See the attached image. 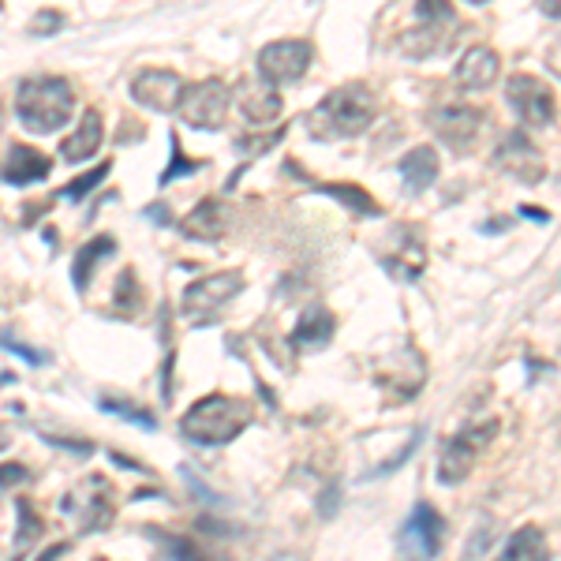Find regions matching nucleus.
Wrapping results in <instances>:
<instances>
[{
    "label": "nucleus",
    "mask_w": 561,
    "mask_h": 561,
    "mask_svg": "<svg viewBox=\"0 0 561 561\" xmlns=\"http://www.w3.org/2000/svg\"><path fill=\"white\" fill-rule=\"evenodd\" d=\"M397 173H401L404 187H409L412 195L427 192V187H434V180H438V173H442L438 150H434V147H415V150H409L401 161H397Z\"/></svg>",
    "instance_id": "aec40b11"
},
{
    "label": "nucleus",
    "mask_w": 561,
    "mask_h": 561,
    "mask_svg": "<svg viewBox=\"0 0 561 561\" xmlns=\"http://www.w3.org/2000/svg\"><path fill=\"white\" fill-rule=\"evenodd\" d=\"M180 232H184L187 240H198V243L225 240V232H229V206L214 195L203 198V203H195V210L180 221Z\"/></svg>",
    "instance_id": "2eb2a0df"
},
{
    "label": "nucleus",
    "mask_w": 561,
    "mask_h": 561,
    "mask_svg": "<svg viewBox=\"0 0 561 561\" xmlns=\"http://www.w3.org/2000/svg\"><path fill=\"white\" fill-rule=\"evenodd\" d=\"M53 173V161L45 158L42 150L34 147H23V142H12L8 147V161H4V184L12 187H31L38 184Z\"/></svg>",
    "instance_id": "f3484780"
},
{
    "label": "nucleus",
    "mask_w": 561,
    "mask_h": 561,
    "mask_svg": "<svg viewBox=\"0 0 561 561\" xmlns=\"http://www.w3.org/2000/svg\"><path fill=\"white\" fill-rule=\"evenodd\" d=\"M0 348L15 352V356H20V359H26V364H31V367H42V364H49V356H45V352L31 348V345H23V341H20V337H12V333H4V337H0Z\"/></svg>",
    "instance_id": "2f4dec72"
},
{
    "label": "nucleus",
    "mask_w": 561,
    "mask_h": 561,
    "mask_svg": "<svg viewBox=\"0 0 561 561\" xmlns=\"http://www.w3.org/2000/svg\"><path fill=\"white\" fill-rule=\"evenodd\" d=\"M184 76H176L173 68H147L131 79V102L153 108V113H176L184 102Z\"/></svg>",
    "instance_id": "ddd939ff"
},
{
    "label": "nucleus",
    "mask_w": 561,
    "mask_h": 561,
    "mask_svg": "<svg viewBox=\"0 0 561 561\" xmlns=\"http://www.w3.org/2000/svg\"><path fill=\"white\" fill-rule=\"evenodd\" d=\"M333 333H337V319H333L330 311H325L322 304H311L304 311V319H300V325H296V345L300 348H307V352H319V348H325L333 341Z\"/></svg>",
    "instance_id": "412c9836"
},
{
    "label": "nucleus",
    "mask_w": 561,
    "mask_h": 561,
    "mask_svg": "<svg viewBox=\"0 0 561 561\" xmlns=\"http://www.w3.org/2000/svg\"><path fill=\"white\" fill-rule=\"evenodd\" d=\"M116 251V240L113 237H98V240H87L83 248L76 251V262H71V285L76 293H87L90 288V277L98 274V266Z\"/></svg>",
    "instance_id": "4be33fe9"
},
{
    "label": "nucleus",
    "mask_w": 561,
    "mask_h": 561,
    "mask_svg": "<svg viewBox=\"0 0 561 561\" xmlns=\"http://www.w3.org/2000/svg\"><path fill=\"white\" fill-rule=\"evenodd\" d=\"M520 214H528L531 221H550V214L547 210H536V206H520Z\"/></svg>",
    "instance_id": "e433bc0d"
},
{
    "label": "nucleus",
    "mask_w": 561,
    "mask_h": 561,
    "mask_svg": "<svg viewBox=\"0 0 561 561\" xmlns=\"http://www.w3.org/2000/svg\"><path fill=\"white\" fill-rule=\"evenodd\" d=\"M60 23H65V20H60L57 12H42L38 20H34V31H38V34H45V31H57Z\"/></svg>",
    "instance_id": "f704fd0d"
},
{
    "label": "nucleus",
    "mask_w": 561,
    "mask_h": 561,
    "mask_svg": "<svg viewBox=\"0 0 561 561\" xmlns=\"http://www.w3.org/2000/svg\"><path fill=\"white\" fill-rule=\"evenodd\" d=\"M442 536H446V520L438 517L434 505H415L409 513V520L397 531V550L404 561H434L442 550Z\"/></svg>",
    "instance_id": "9d476101"
},
{
    "label": "nucleus",
    "mask_w": 561,
    "mask_h": 561,
    "mask_svg": "<svg viewBox=\"0 0 561 561\" xmlns=\"http://www.w3.org/2000/svg\"><path fill=\"white\" fill-rule=\"evenodd\" d=\"M60 510L65 517L76 524L79 536H90V531H105L108 524L116 520V494L113 483L105 476H87L79 479L71 491L60 497Z\"/></svg>",
    "instance_id": "20e7f679"
},
{
    "label": "nucleus",
    "mask_w": 561,
    "mask_h": 561,
    "mask_svg": "<svg viewBox=\"0 0 561 561\" xmlns=\"http://www.w3.org/2000/svg\"><path fill=\"white\" fill-rule=\"evenodd\" d=\"M65 550H68V542H57V547H49V550H45V554H42L38 561H57L60 554H65Z\"/></svg>",
    "instance_id": "c9c22d12"
},
{
    "label": "nucleus",
    "mask_w": 561,
    "mask_h": 561,
    "mask_svg": "<svg viewBox=\"0 0 561 561\" xmlns=\"http://www.w3.org/2000/svg\"><path fill=\"white\" fill-rule=\"evenodd\" d=\"M483 124H486V113L479 105H468V102H449V105H438L431 113L434 135H438V139L457 153H468L476 147L479 135H483Z\"/></svg>",
    "instance_id": "f8f14e48"
},
{
    "label": "nucleus",
    "mask_w": 561,
    "mask_h": 561,
    "mask_svg": "<svg viewBox=\"0 0 561 561\" xmlns=\"http://www.w3.org/2000/svg\"><path fill=\"white\" fill-rule=\"evenodd\" d=\"M98 561H108V558H98Z\"/></svg>",
    "instance_id": "58836bf2"
},
{
    "label": "nucleus",
    "mask_w": 561,
    "mask_h": 561,
    "mask_svg": "<svg viewBox=\"0 0 561 561\" xmlns=\"http://www.w3.org/2000/svg\"><path fill=\"white\" fill-rule=\"evenodd\" d=\"M251 404L243 397L229 393H210L203 401H195L180 420L184 438L198 442V446H229L232 438H240L251 427Z\"/></svg>",
    "instance_id": "7ed1b4c3"
},
{
    "label": "nucleus",
    "mask_w": 561,
    "mask_h": 561,
    "mask_svg": "<svg viewBox=\"0 0 561 561\" xmlns=\"http://www.w3.org/2000/svg\"><path fill=\"white\" fill-rule=\"evenodd\" d=\"M26 479H31V472H26L23 465H0V491L15 483H26Z\"/></svg>",
    "instance_id": "72a5a7b5"
},
{
    "label": "nucleus",
    "mask_w": 561,
    "mask_h": 561,
    "mask_svg": "<svg viewBox=\"0 0 561 561\" xmlns=\"http://www.w3.org/2000/svg\"><path fill=\"white\" fill-rule=\"evenodd\" d=\"M169 147H173V161H169V169L158 176V187H169L176 176H192V173H198V161H184V153H180V139H176V135H169Z\"/></svg>",
    "instance_id": "7c9ffc66"
},
{
    "label": "nucleus",
    "mask_w": 561,
    "mask_h": 561,
    "mask_svg": "<svg viewBox=\"0 0 561 561\" xmlns=\"http://www.w3.org/2000/svg\"><path fill=\"white\" fill-rule=\"evenodd\" d=\"M285 135V128H277V131H270V135H262V139H237V150L243 153H259V150H270L274 142Z\"/></svg>",
    "instance_id": "473e14b6"
},
{
    "label": "nucleus",
    "mask_w": 561,
    "mask_h": 561,
    "mask_svg": "<svg viewBox=\"0 0 561 561\" xmlns=\"http://www.w3.org/2000/svg\"><path fill=\"white\" fill-rule=\"evenodd\" d=\"M98 409L102 412H113V415H121V420H131V423H139L142 431H153L158 427V420L147 412V409H139V404H131V401H116V397H102L98 401Z\"/></svg>",
    "instance_id": "cd10ccee"
},
{
    "label": "nucleus",
    "mask_w": 561,
    "mask_h": 561,
    "mask_svg": "<svg viewBox=\"0 0 561 561\" xmlns=\"http://www.w3.org/2000/svg\"><path fill=\"white\" fill-rule=\"evenodd\" d=\"M8 446V431H0V449H4Z\"/></svg>",
    "instance_id": "4c0bfd02"
},
{
    "label": "nucleus",
    "mask_w": 561,
    "mask_h": 561,
    "mask_svg": "<svg viewBox=\"0 0 561 561\" xmlns=\"http://www.w3.org/2000/svg\"><path fill=\"white\" fill-rule=\"evenodd\" d=\"M497 76H502V57H497L491 45H472V49H468L465 57L457 60V68H454V79L465 90L494 87Z\"/></svg>",
    "instance_id": "dca6fc26"
},
{
    "label": "nucleus",
    "mask_w": 561,
    "mask_h": 561,
    "mask_svg": "<svg viewBox=\"0 0 561 561\" xmlns=\"http://www.w3.org/2000/svg\"><path fill=\"white\" fill-rule=\"evenodd\" d=\"M494 165L502 169V173H510L513 180H520V184H539L542 173H547L539 147L524 131H510L502 142H497Z\"/></svg>",
    "instance_id": "4468645a"
},
{
    "label": "nucleus",
    "mask_w": 561,
    "mask_h": 561,
    "mask_svg": "<svg viewBox=\"0 0 561 561\" xmlns=\"http://www.w3.org/2000/svg\"><path fill=\"white\" fill-rule=\"evenodd\" d=\"M314 192L345 203L352 217H378V214H382V206H378L367 192H359L356 184H314Z\"/></svg>",
    "instance_id": "393cba45"
},
{
    "label": "nucleus",
    "mask_w": 561,
    "mask_h": 561,
    "mask_svg": "<svg viewBox=\"0 0 561 561\" xmlns=\"http://www.w3.org/2000/svg\"><path fill=\"white\" fill-rule=\"evenodd\" d=\"M102 139H105L102 113H98V108H87V113L79 116L76 131H71L65 142H60V158L71 161V165H76V161L94 158V153L102 150Z\"/></svg>",
    "instance_id": "6ab92c4d"
},
{
    "label": "nucleus",
    "mask_w": 561,
    "mask_h": 561,
    "mask_svg": "<svg viewBox=\"0 0 561 561\" xmlns=\"http://www.w3.org/2000/svg\"><path fill=\"white\" fill-rule=\"evenodd\" d=\"M243 293V274L240 270H221V274H206L192 280L184 288V319L203 325L210 322L225 304H232V296Z\"/></svg>",
    "instance_id": "0eeeda50"
},
{
    "label": "nucleus",
    "mask_w": 561,
    "mask_h": 561,
    "mask_svg": "<svg viewBox=\"0 0 561 561\" xmlns=\"http://www.w3.org/2000/svg\"><path fill=\"white\" fill-rule=\"evenodd\" d=\"M280 108H285V102H280V94L270 87H248L240 94V113L251 128H266V124H274L280 116Z\"/></svg>",
    "instance_id": "5701e85b"
},
{
    "label": "nucleus",
    "mask_w": 561,
    "mask_h": 561,
    "mask_svg": "<svg viewBox=\"0 0 561 561\" xmlns=\"http://www.w3.org/2000/svg\"><path fill=\"white\" fill-rule=\"evenodd\" d=\"M232 105V90L221 79H203V83L184 90V102H180V116H184L187 128L198 131H214L225 124Z\"/></svg>",
    "instance_id": "9b49d317"
},
{
    "label": "nucleus",
    "mask_w": 561,
    "mask_h": 561,
    "mask_svg": "<svg viewBox=\"0 0 561 561\" xmlns=\"http://www.w3.org/2000/svg\"><path fill=\"white\" fill-rule=\"evenodd\" d=\"M153 536L161 539V547H165V554L173 558V561H214L203 547H195L192 539L169 536V531H153Z\"/></svg>",
    "instance_id": "c85d7f7f"
},
{
    "label": "nucleus",
    "mask_w": 561,
    "mask_h": 561,
    "mask_svg": "<svg viewBox=\"0 0 561 561\" xmlns=\"http://www.w3.org/2000/svg\"><path fill=\"white\" fill-rule=\"evenodd\" d=\"M311 60H314L311 42L280 38V42H270L266 49L259 53V76H262V83H266L270 90L300 83L307 71H311Z\"/></svg>",
    "instance_id": "6e6552de"
},
{
    "label": "nucleus",
    "mask_w": 561,
    "mask_h": 561,
    "mask_svg": "<svg viewBox=\"0 0 561 561\" xmlns=\"http://www.w3.org/2000/svg\"><path fill=\"white\" fill-rule=\"evenodd\" d=\"M497 423L494 420H476L468 427H460L454 438L442 442V454H438V483L442 486H457L472 476V468L479 465L483 449L494 442Z\"/></svg>",
    "instance_id": "39448f33"
},
{
    "label": "nucleus",
    "mask_w": 561,
    "mask_h": 561,
    "mask_svg": "<svg viewBox=\"0 0 561 561\" xmlns=\"http://www.w3.org/2000/svg\"><path fill=\"white\" fill-rule=\"evenodd\" d=\"M497 561H550V547H547L542 528H536V524L517 528L505 539V550L497 554Z\"/></svg>",
    "instance_id": "b1692460"
},
{
    "label": "nucleus",
    "mask_w": 561,
    "mask_h": 561,
    "mask_svg": "<svg viewBox=\"0 0 561 561\" xmlns=\"http://www.w3.org/2000/svg\"><path fill=\"white\" fill-rule=\"evenodd\" d=\"M378 116V98L367 83L337 87L307 113V131L319 142H345L364 135Z\"/></svg>",
    "instance_id": "f257e3e1"
},
{
    "label": "nucleus",
    "mask_w": 561,
    "mask_h": 561,
    "mask_svg": "<svg viewBox=\"0 0 561 561\" xmlns=\"http://www.w3.org/2000/svg\"><path fill=\"white\" fill-rule=\"evenodd\" d=\"M393 255H382V266L389 270V277H401V280H415L427 266V243L415 237L412 229H401L393 237Z\"/></svg>",
    "instance_id": "a211bd4d"
},
{
    "label": "nucleus",
    "mask_w": 561,
    "mask_h": 561,
    "mask_svg": "<svg viewBox=\"0 0 561 561\" xmlns=\"http://www.w3.org/2000/svg\"><path fill=\"white\" fill-rule=\"evenodd\" d=\"M415 15L423 20V26H412V31L401 34V42H397V49L404 53V57L412 60H423V57H438V53H446L449 45H454V8L442 4V0H423V4H415Z\"/></svg>",
    "instance_id": "423d86ee"
},
{
    "label": "nucleus",
    "mask_w": 561,
    "mask_h": 561,
    "mask_svg": "<svg viewBox=\"0 0 561 561\" xmlns=\"http://www.w3.org/2000/svg\"><path fill=\"white\" fill-rule=\"evenodd\" d=\"M505 102L528 128H554L558 124V98L554 87H547L536 76H513L505 83Z\"/></svg>",
    "instance_id": "1a4fd4ad"
},
{
    "label": "nucleus",
    "mask_w": 561,
    "mask_h": 561,
    "mask_svg": "<svg viewBox=\"0 0 561 561\" xmlns=\"http://www.w3.org/2000/svg\"><path fill=\"white\" fill-rule=\"evenodd\" d=\"M116 311L128 314V319H135L139 314V304H142V285L139 277H135V270H124L121 280H116V296H113Z\"/></svg>",
    "instance_id": "bb28decb"
},
{
    "label": "nucleus",
    "mask_w": 561,
    "mask_h": 561,
    "mask_svg": "<svg viewBox=\"0 0 561 561\" xmlns=\"http://www.w3.org/2000/svg\"><path fill=\"white\" fill-rule=\"evenodd\" d=\"M108 169H113V165H108V161H102V165H98V169H90V173H83V176H79V180H71V184H68V187H65V192H60V195H65L68 203H79V198H83V195H90V192H94L98 184H102V180L108 176Z\"/></svg>",
    "instance_id": "c756f323"
},
{
    "label": "nucleus",
    "mask_w": 561,
    "mask_h": 561,
    "mask_svg": "<svg viewBox=\"0 0 561 561\" xmlns=\"http://www.w3.org/2000/svg\"><path fill=\"white\" fill-rule=\"evenodd\" d=\"M45 531V524H42V517L38 513H34V505L26 502V497H20V502H15V561H20L26 550L34 547V542H38V536Z\"/></svg>",
    "instance_id": "a878e982"
},
{
    "label": "nucleus",
    "mask_w": 561,
    "mask_h": 561,
    "mask_svg": "<svg viewBox=\"0 0 561 561\" xmlns=\"http://www.w3.org/2000/svg\"><path fill=\"white\" fill-rule=\"evenodd\" d=\"M76 113V90L68 79L60 76H38L26 79L15 90V116L26 131L34 135H53L60 131Z\"/></svg>",
    "instance_id": "f03ea898"
}]
</instances>
